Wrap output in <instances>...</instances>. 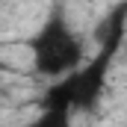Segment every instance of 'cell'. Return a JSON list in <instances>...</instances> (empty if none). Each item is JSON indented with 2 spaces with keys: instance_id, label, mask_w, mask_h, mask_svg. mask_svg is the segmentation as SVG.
I'll return each instance as SVG.
<instances>
[{
  "instance_id": "7a4b0ae2",
  "label": "cell",
  "mask_w": 127,
  "mask_h": 127,
  "mask_svg": "<svg viewBox=\"0 0 127 127\" xmlns=\"http://www.w3.org/2000/svg\"><path fill=\"white\" fill-rule=\"evenodd\" d=\"M32 71L50 80H59L83 65V38L74 32V27L65 18V9L56 6L44 18L38 32L30 38Z\"/></svg>"
},
{
  "instance_id": "6da1fadb",
  "label": "cell",
  "mask_w": 127,
  "mask_h": 127,
  "mask_svg": "<svg viewBox=\"0 0 127 127\" xmlns=\"http://www.w3.org/2000/svg\"><path fill=\"white\" fill-rule=\"evenodd\" d=\"M115 53H118V47H100L89 62H83L71 74L53 80L44 89L41 109H62V112H92V109H97Z\"/></svg>"
},
{
  "instance_id": "277c9868",
  "label": "cell",
  "mask_w": 127,
  "mask_h": 127,
  "mask_svg": "<svg viewBox=\"0 0 127 127\" xmlns=\"http://www.w3.org/2000/svg\"><path fill=\"white\" fill-rule=\"evenodd\" d=\"M0 71H3V62H0Z\"/></svg>"
},
{
  "instance_id": "3957f363",
  "label": "cell",
  "mask_w": 127,
  "mask_h": 127,
  "mask_svg": "<svg viewBox=\"0 0 127 127\" xmlns=\"http://www.w3.org/2000/svg\"><path fill=\"white\" fill-rule=\"evenodd\" d=\"M30 127H74V121H71V112H62V109H41V115L32 118Z\"/></svg>"
}]
</instances>
